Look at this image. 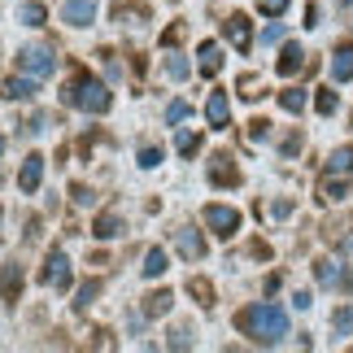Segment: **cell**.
I'll use <instances>...</instances> for the list:
<instances>
[{"label":"cell","mask_w":353,"mask_h":353,"mask_svg":"<svg viewBox=\"0 0 353 353\" xmlns=\"http://www.w3.org/2000/svg\"><path fill=\"white\" fill-rule=\"evenodd\" d=\"M236 327L257 345H279L283 336H288V314H283L279 305H270V301H257V305L236 314Z\"/></svg>","instance_id":"1"},{"label":"cell","mask_w":353,"mask_h":353,"mask_svg":"<svg viewBox=\"0 0 353 353\" xmlns=\"http://www.w3.org/2000/svg\"><path fill=\"white\" fill-rule=\"evenodd\" d=\"M61 101H65V105H74V110H83V114H110L114 92L105 88L101 79H92V74H74L70 83H65Z\"/></svg>","instance_id":"2"},{"label":"cell","mask_w":353,"mask_h":353,"mask_svg":"<svg viewBox=\"0 0 353 353\" xmlns=\"http://www.w3.org/2000/svg\"><path fill=\"white\" fill-rule=\"evenodd\" d=\"M18 70L44 79V74L57 70V57H52V48H44V44H26V48L18 52Z\"/></svg>","instance_id":"3"},{"label":"cell","mask_w":353,"mask_h":353,"mask_svg":"<svg viewBox=\"0 0 353 353\" xmlns=\"http://www.w3.org/2000/svg\"><path fill=\"white\" fill-rule=\"evenodd\" d=\"M205 223L214 227V236L232 240L240 232V210H232V205H205Z\"/></svg>","instance_id":"4"},{"label":"cell","mask_w":353,"mask_h":353,"mask_svg":"<svg viewBox=\"0 0 353 353\" xmlns=\"http://www.w3.org/2000/svg\"><path fill=\"white\" fill-rule=\"evenodd\" d=\"M314 275L323 288H336V292H349L353 288V275L341 266V262H332V257H323V262H314Z\"/></svg>","instance_id":"5"},{"label":"cell","mask_w":353,"mask_h":353,"mask_svg":"<svg viewBox=\"0 0 353 353\" xmlns=\"http://www.w3.org/2000/svg\"><path fill=\"white\" fill-rule=\"evenodd\" d=\"M44 283L48 288H70V257H65L61 249L57 253H48V262H44Z\"/></svg>","instance_id":"6"},{"label":"cell","mask_w":353,"mask_h":353,"mask_svg":"<svg viewBox=\"0 0 353 353\" xmlns=\"http://www.w3.org/2000/svg\"><path fill=\"white\" fill-rule=\"evenodd\" d=\"M223 26H227V39H232L240 52H249V44H253V22L244 18V13H232Z\"/></svg>","instance_id":"7"},{"label":"cell","mask_w":353,"mask_h":353,"mask_svg":"<svg viewBox=\"0 0 353 353\" xmlns=\"http://www.w3.org/2000/svg\"><path fill=\"white\" fill-rule=\"evenodd\" d=\"M92 18H97V0H65L61 5V22L70 26H88Z\"/></svg>","instance_id":"8"},{"label":"cell","mask_w":353,"mask_h":353,"mask_svg":"<svg viewBox=\"0 0 353 353\" xmlns=\"http://www.w3.org/2000/svg\"><path fill=\"white\" fill-rule=\"evenodd\" d=\"M205 118H210V127H219V131H227V122H232V101H227V92H210Z\"/></svg>","instance_id":"9"},{"label":"cell","mask_w":353,"mask_h":353,"mask_svg":"<svg viewBox=\"0 0 353 353\" xmlns=\"http://www.w3.org/2000/svg\"><path fill=\"white\" fill-rule=\"evenodd\" d=\"M0 292H5L9 305H18V292H22V266L18 262H5V266H0Z\"/></svg>","instance_id":"10"},{"label":"cell","mask_w":353,"mask_h":353,"mask_svg":"<svg viewBox=\"0 0 353 353\" xmlns=\"http://www.w3.org/2000/svg\"><path fill=\"white\" fill-rule=\"evenodd\" d=\"M39 179H44V157L31 153V157L22 161V170H18V188H22V192H35Z\"/></svg>","instance_id":"11"},{"label":"cell","mask_w":353,"mask_h":353,"mask_svg":"<svg viewBox=\"0 0 353 353\" xmlns=\"http://www.w3.org/2000/svg\"><path fill=\"white\" fill-rule=\"evenodd\" d=\"M174 244H179V253L188 262H201V257H205V240H201L192 227H179V232H174Z\"/></svg>","instance_id":"12"},{"label":"cell","mask_w":353,"mask_h":353,"mask_svg":"<svg viewBox=\"0 0 353 353\" xmlns=\"http://www.w3.org/2000/svg\"><path fill=\"white\" fill-rule=\"evenodd\" d=\"M332 79L336 83H349L353 79V44H341L332 52Z\"/></svg>","instance_id":"13"},{"label":"cell","mask_w":353,"mask_h":353,"mask_svg":"<svg viewBox=\"0 0 353 353\" xmlns=\"http://www.w3.org/2000/svg\"><path fill=\"white\" fill-rule=\"evenodd\" d=\"M196 65H201V74H219V65H223V48L214 44V39H205V44L196 48Z\"/></svg>","instance_id":"14"},{"label":"cell","mask_w":353,"mask_h":353,"mask_svg":"<svg viewBox=\"0 0 353 353\" xmlns=\"http://www.w3.org/2000/svg\"><path fill=\"white\" fill-rule=\"evenodd\" d=\"M301 65H305V52L296 48V44H283V52H279V65H275V70H279L283 79H288V74H296V70H301Z\"/></svg>","instance_id":"15"},{"label":"cell","mask_w":353,"mask_h":353,"mask_svg":"<svg viewBox=\"0 0 353 353\" xmlns=\"http://www.w3.org/2000/svg\"><path fill=\"white\" fill-rule=\"evenodd\" d=\"M210 179L214 183H240V170L232 166V157H227V153H219V157H214V166H210Z\"/></svg>","instance_id":"16"},{"label":"cell","mask_w":353,"mask_h":353,"mask_svg":"<svg viewBox=\"0 0 353 353\" xmlns=\"http://www.w3.org/2000/svg\"><path fill=\"white\" fill-rule=\"evenodd\" d=\"M319 196H323V201H345V196H349L345 174H327V179H323V188H319Z\"/></svg>","instance_id":"17"},{"label":"cell","mask_w":353,"mask_h":353,"mask_svg":"<svg viewBox=\"0 0 353 353\" xmlns=\"http://www.w3.org/2000/svg\"><path fill=\"white\" fill-rule=\"evenodd\" d=\"M101 288H105L101 279H88L83 288H79V296H74V314H88V305H92V301L101 296Z\"/></svg>","instance_id":"18"},{"label":"cell","mask_w":353,"mask_h":353,"mask_svg":"<svg viewBox=\"0 0 353 353\" xmlns=\"http://www.w3.org/2000/svg\"><path fill=\"white\" fill-rule=\"evenodd\" d=\"M170 301H174V296H170L166 288H157V292H148V296H144V314H148V319H157V314H166V310H170Z\"/></svg>","instance_id":"19"},{"label":"cell","mask_w":353,"mask_h":353,"mask_svg":"<svg viewBox=\"0 0 353 353\" xmlns=\"http://www.w3.org/2000/svg\"><path fill=\"white\" fill-rule=\"evenodd\" d=\"M35 92H39L35 79H9V83H5V97H9V101H31Z\"/></svg>","instance_id":"20"},{"label":"cell","mask_w":353,"mask_h":353,"mask_svg":"<svg viewBox=\"0 0 353 353\" xmlns=\"http://www.w3.org/2000/svg\"><path fill=\"white\" fill-rule=\"evenodd\" d=\"M349 170H353V144L336 148V153L327 157V174H349Z\"/></svg>","instance_id":"21"},{"label":"cell","mask_w":353,"mask_h":353,"mask_svg":"<svg viewBox=\"0 0 353 353\" xmlns=\"http://www.w3.org/2000/svg\"><path fill=\"white\" fill-rule=\"evenodd\" d=\"M140 270H144V279H157V275H166V253H161V249H148Z\"/></svg>","instance_id":"22"},{"label":"cell","mask_w":353,"mask_h":353,"mask_svg":"<svg viewBox=\"0 0 353 353\" xmlns=\"http://www.w3.org/2000/svg\"><path fill=\"white\" fill-rule=\"evenodd\" d=\"M279 105H283L288 114H301V110H305V92H301V88H283V92H279Z\"/></svg>","instance_id":"23"},{"label":"cell","mask_w":353,"mask_h":353,"mask_svg":"<svg viewBox=\"0 0 353 353\" xmlns=\"http://www.w3.org/2000/svg\"><path fill=\"white\" fill-rule=\"evenodd\" d=\"M188 292H192L201 305H214V283H210V279H201V275L188 279Z\"/></svg>","instance_id":"24"},{"label":"cell","mask_w":353,"mask_h":353,"mask_svg":"<svg viewBox=\"0 0 353 353\" xmlns=\"http://www.w3.org/2000/svg\"><path fill=\"white\" fill-rule=\"evenodd\" d=\"M332 327H336V336H353V305H341L332 314Z\"/></svg>","instance_id":"25"},{"label":"cell","mask_w":353,"mask_h":353,"mask_svg":"<svg viewBox=\"0 0 353 353\" xmlns=\"http://www.w3.org/2000/svg\"><path fill=\"white\" fill-rule=\"evenodd\" d=\"M97 236H101V240H110V236H118V214H114V210H105L101 219H97Z\"/></svg>","instance_id":"26"},{"label":"cell","mask_w":353,"mask_h":353,"mask_svg":"<svg viewBox=\"0 0 353 353\" xmlns=\"http://www.w3.org/2000/svg\"><path fill=\"white\" fill-rule=\"evenodd\" d=\"M22 22H26V26H44V22H48L44 5H35V0H31V5H22Z\"/></svg>","instance_id":"27"},{"label":"cell","mask_w":353,"mask_h":353,"mask_svg":"<svg viewBox=\"0 0 353 353\" xmlns=\"http://www.w3.org/2000/svg\"><path fill=\"white\" fill-rule=\"evenodd\" d=\"M336 105H341V101H336V92H327V88H323L319 97H314V110H319L323 118H332V114H336Z\"/></svg>","instance_id":"28"},{"label":"cell","mask_w":353,"mask_h":353,"mask_svg":"<svg viewBox=\"0 0 353 353\" xmlns=\"http://www.w3.org/2000/svg\"><path fill=\"white\" fill-rule=\"evenodd\" d=\"M174 144H179V153H183V157L201 153V135H196V131H179V140H174Z\"/></svg>","instance_id":"29"},{"label":"cell","mask_w":353,"mask_h":353,"mask_svg":"<svg viewBox=\"0 0 353 353\" xmlns=\"http://www.w3.org/2000/svg\"><path fill=\"white\" fill-rule=\"evenodd\" d=\"M166 74L170 79H188V74H192V65H188L183 57H166Z\"/></svg>","instance_id":"30"},{"label":"cell","mask_w":353,"mask_h":353,"mask_svg":"<svg viewBox=\"0 0 353 353\" xmlns=\"http://www.w3.org/2000/svg\"><path fill=\"white\" fill-rule=\"evenodd\" d=\"M188 114H192V110H188V101H174V105H166V122H170V127H174V122H183Z\"/></svg>","instance_id":"31"},{"label":"cell","mask_w":353,"mask_h":353,"mask_svg":"<svg viewBox=\"0 0 353 353\" xmlns=\"http://www.w3.org/2000/svg\"><path fill=\"white\" fill-rule=\"evenodd\" d=\"M257 9H262L266 18H279V13L288 9V0H257Z\"/></svg>","instance_id":"32"},{"label":"cell","mask_w":353,"mask_h":353,"mask_svg":"<svg viewBox=\"0 0 353 353\" xmlns=\"http://www.w3.org/2000/svg\"><path fill=\"white\" fill-rule=\"evenodd\" d=\"M266 135H270V122L266 118H253L249 122V140H266Z\"/></svg>","instance_id":"33"},{"label":"cell","mask_w":353,"mask_h":353,"mask_svg":"<svg viewBox=\"0 0 353 353\" xmlns=\"http://www.w3.org/2000/svg\"><path fill=\"white\" fill-rule=\"evenodd\" d=\"M157 161H161V148H140V166L144 170H153Z\"/></svg>","instance_id":"34"},{"label":"cell","mask_w":353,"mask_h":353,"mask_svg":"<svg viewBox=\"0 0 353 353\" xmlns=\"http://www.w3.org/2000/svg\"><path fill=\"white\" fill-rule=\"evenodd\" d=\"M240 97H244V101H253V97H257V79H253V74H244V79H240Z\"/></svg>","instance_id":"35"},{"label":"cell","mask_w":353,"mask_h":353,"mask_svg":"<svg viewBox=\"0 0 353 353\" xmlns=\"http://www.w3.org/2000/svg\"><path fill=\"white\" fill-rule=\"evenodd\" d=\"M279 39H283V26H279V22H270L266 31H262V44H279Z\"/></svg>","instance_id":"36"},{"label":"cell","mask_w":353,"mask_h":353,"mask_svg":"<svg viewBox=\"0 0 353 353\" xmlns=\"http://www.w3.org/2000/svg\"><path fill=\"white\" fill-rule=\"evenodd\" d=\"M188 345H192V336H188L183 327H174L170 332V349H188Z\"/></svg>","instance_id":"37"},{"label":"cell","mask_w":353,"mask_h":353,"mask_svg":"<svg viewBox=\"0 0 353 353\" xmlns=\"http://www.w3.org/2000/svg\"><path fill=\"white\" fill-rule=\"evenodd\" d=\"M74 201H79V205H92V192H88L83 183H74Z\"/></svg>","instance_id":"38"},{"label":"cell","mask_w":353,"mask_h":353,"mask_svg":"<svg viewBox=\"0 0 353 353\" xmlns=\"http://www.w3.org/2000/svg\"><path fill=\"white\" fill-rule=\"evenodd\" d=\"M296 148H301V135H288V140H283V153H288V157H292V153H296Z\"/></svg>","instance_id":"39"},{"label":"cell","mask_w":353,"mask_h":353,"mask_svg":"<svg viewBox=\"0 0 353 353\" xmlns=\"http://www.w3.org/2000/svg\"><path fill=\"white\" fill-rule=\"evenodd\" d=\"M0 153H5V140H0Z\"/></svg>","instance_id":"40"},{"label":"cell","mask_w":353,"mask_h":353,"mask_svg":"<svg viewBox=\"0 0 353 353\" xmlns=\"http://www.w3.org/2000/svg\"><path fill=\"white\" fill-rule=\"evenodd\" d=\"M345 5H353V0H345Z\"/></svg>","instance_id":"41"}]
</instances>
